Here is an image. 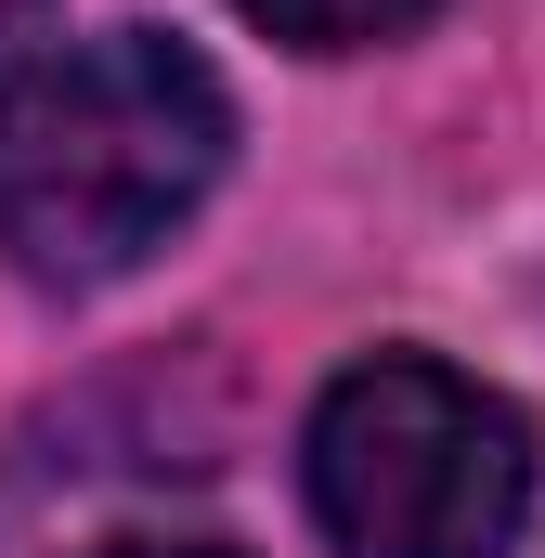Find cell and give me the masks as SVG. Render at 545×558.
Returning a JSON list of instances; mask_svg holds the SVG:
<instances>
[{
	"label": "cell",
	"instance_id": "cell-4",
	"mask_svg": "<svg viewBox=\"0 0 545 558\" xmlns=\"http://www.w3.org/2000/svg\"><path fill=\"white\" fill-rule=\"evenodd\" d=\"M39 78H52V0H0V131Z\"/></svg>",
	"mask_w": 545,
	"mask_h": 558
},
{
	"label": "cell",
	"instance_id": "cell-5",
	"mask_svg": "<svg viewBox=\"0 0 545 558\" xmlns=\"http://www.w3.org/2000/svg\"><path fill=\"white\" fill-rule=\"evenodd\" d=\"M92 558H247V546H208V533H118V546H92Z\"/></svg>",
	"mask_w": 545,
	"mask_h": 558
},
{
	"label": "cell",
	"instance_id": "cell-1",
	"mask_svg": "<svg viewBox=\"0 0 545 558\" xmlns=\"http://www.w3.org/2000/svg\"><path fill=\"white\" fill-rule=\"evenodd\" d=\"M221 156L234 92L208 78V52L169 26H105L52 52V78L0 131V260L26 286H118L208 208Z\"/></svg>",
	"mask_w": 545,
	"mask_h": 558
},
{
	"label": "cell",
	"instance_id": "cell-2",
	"mask_svg": "<svg viewBox=\"0 0 545 558\" xmlns=\"http://www.w3.org/2000/svg\"><path fill=\"white\" fill-rule=\"evenodd\" d=\"M299 481L338 558H507L533 520V416L441 351H364L299 428Z\"/></svg>",
	"mask_w": 545,
	"mask_h": 558
},
{
	"label": "cell",
	"instance_id": "cell-3",
	"mask_svg": "<svg viewBox=\"0 0 545 558\" xmlns=\"http://www.w3.org/2000/svg\"><path fill=\"white\" fill-rule=\"evenodd\" d=\"M234 13L286 52H377V39L428 26V0H234Z\"/></svg>",
	"mask_w": 545,
	"mask_h": 558
}]
</instances>
